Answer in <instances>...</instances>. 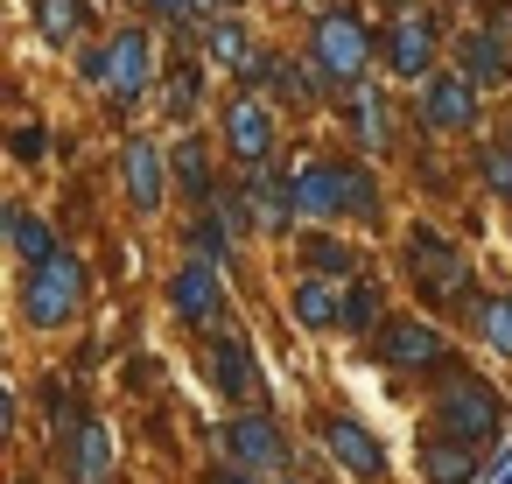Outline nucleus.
<instances>
[{
    "mask_svg": "<svg viewBox=\"0 0 512 484\" xmlns=\"http://www.w3.org/2000/svg\"><path fill=\"white\" fill-rule=\"evenodd\" d=\"M463 71H470L477 85H505V78H512V57H505L498 36L484 29V36H463Z\"/></svg>",
    "mask_w": 512,
    "mask_h": 484,
    "instance_id": "obj_18",
    "label": "nucleus"
},
{
    "mask_svg": "<svg viewBox=\"0 0 512 484\" xmlns=\"http://www.w3.org/2000/svg\"><path fill=\"white\" fill-rule=\"evenodd\" d=\"M148 15H169V22H183V15H197V0H141Z\"/></svg>",
    "mask_w": 512,
    "mask_h": 484,
    "instance_id": "obj_32",
    "label": "nucleus"
},
{
    "mask_svg": "<svg viewBox=\"0 0 512 484\" xmlns=\"http://www.w3.org/2000/svg\"><path fill=\"white\" fill-rule=\"evenodd\" d=\"M169 302H176V316H183V323H218V309H225V281H218V267H211V260L176 267Z\"/></svg>",
    "mask_w": 512,
    "mask_h": 484,
    "instance_id": "obj_9",
    "label": "nucleus"
},
{
    "mask_svg": "<svg viewBox=\"0 0 512 484\" xmlns=\"http://www.w3.org/2000/svg\"><path fill=\"white\" fill-rule=\"evenodd\" d=\"M379 8H386V15H414V0H379Z\"/></svg>",
    "mask_w": 512,
    "mask_h": 484,
    "instance_id": "obj_35",
    "label": "nucleus"
},
{
    "mask_svg": "<svg viewBox=\"0 0 512 484\" xmlns=\"http://www.w3.org/2000/svg\"><path fill=\"white\" fill-rule=\"evenodd\" d=\"M386 64H393V78H428V64H435V22L428 15H400L393 36H386Z\"/></svg>",
    "mask_w": 512,
    "mask_h": 484,
    "instance_id": "obj_11",
    "label": "nucleus"
},
{
    "mask_svg": "<svg viewBox=\"0 0 512 484\" xmlns=\"http://www.w3.org/2000/svg\"><path fill=\"white\" fill-rule=\"evenodd\" d=\"M64 470H71V484H106L113 477V428L106 421H85L64 442Z\"/></svg>",
    "mask_w": 512,
    "mask_h": 484,
    "instance_id": "obj_13",
    "label": "nucleus"
},
{
    "mask_svg": "<svg viewBox=\"0 0 512 484\" xmlns=\"http://www.w3.org/2000/svg\"><path fill=\"white\" fill-rule=\"evenodd\" d=\"M484 183H491L498 197H512V141H491V148H484Z\"/></svg>",
    "mask_w": 512,
    "mask_h": 484,
    "instance_id": "obj_29",
    "label": "nucleus"
},
{
    "mask_svg": "<svg viewBox=\"0 0 512 484\" xmlns=\"http://www.w3.org/2000/svg\"><path fill=\"white\" fill-rule=\"evenodd\" d=\"M162 106H169V113H190V106H197V71H190V64H176V71L162 78Z\"/></svg>",
    "mask_w": 512,
    "mask_h": 484,
    "instance_id": "obj_28",
    "label": "nucleus"
},
{
    "mask_svg": "<svg viewBox=\"0 0 512 484\" xmlns=\"http://www.w3.org/2000/svg\"><path fill=\"white\" fill-rule=\"evenodd\" d=\"M148 71H155L148 36H141V29H120V36L106 43V99H113V106H134V99L148 92Z\"/></svg>",
    "mask_w": 512,
    "mask_h": 484,
    "instance_id": "obj_6",
    "label": "nucleus"
},
{
    "mask_svg": "<svg viewBox=\"0 0 512 484\" xmlns=\"http://www.w3.org/2000/svg\"><path fill=\"white\" fill-rule=\"evenodd\" d=\"M225 8H239V0H225Z\"/></svg>",
    "mask_w": 512,
    "mask_h": 484,
    "instance_id": "obj_37",
    "label": "nucleus"
},
{
    "mask_svg": "<svg viewBox=\"0 0 512 484\" xmlns=\"http://www.w3.org/2000/svg\"><path fill=\"white\" fill-rule=\"evenodd\" d=\"M78 302H85V267H78L71 253H57V260H43V267H29L22 316H29L36 330H57V323H71V316H78Z\"/></svg>",
    "mask_w": 512,
    "mask_h": 484,
    "instance_id": "obj_2",
    "label": "nucleus"
},
{
    "mask_svg": "<svg viewBox=\"0 0 512 484\" xmlns=\"http://www.w3.org/2000/svg\"><path fill=\"white\" fill-rule=\"evenodd\" d=\"M225 141H232V155H239L246 169H267V155H274V120H267V106H260L253 92L225 106Z\"/></svg>",
    "mask_w": 512,
    "mask_h": 484,
    "instance_id": "obj_8",
    "label": "nucleus"
},
{
    "mask_svg": "<svg viewBox=\"0 0 512 484\" xmlns=\"http://www.w3.org/2000/svg\"><path fill=\"white\" fill-rule=\"evenodd\" d=\"M8 239H15V253L29 260V267H43V260H57V232L36 218V211H8Z\"/></svg>",
    "mask_w": 512,
    "mask_h": 484,
    "instance_id": "obj_19",
    "label": "nucleus"
},
{
    "mask_svg": "<svg viewBox=\"0 0 512 484\" xmlns=\"http://www.w3.org/2000/svg\"><path fill=\"white\" fill-rule=\"evenodd\" d=\"M295 323H309V330L344 323V295H337L330 281H302V288H295Z\"/></svg>",
    "mask_w": 512,
    "mask_h": 484,
    "instance_id": "obj_20",
    "label": "nucleus"
},
{
    "mask_svg": "<svg viewBox=\"0 0 512 484\" xmlns=\"http://www.w3.org/2000/svg\"><path fill=\"white\" fill-rule=\"evenodd\" d=\"M421 120H428L435 134H463V127L477 120L470 78H435V85H428V99H421Z\"/></svg>",
    "mask_w": 512,
    "mask_h": 484,
    "instance_id": "obj_14",
    "label": "nucleus"
},
{
    "mask_svg": "<svg viewBox=\"0 0 512 484\" xmlns=\"http://www.w3.org/2000/svg\"><path fill=\"white\" fill-rule=\"evenodd\" d=\"M372 351H379L393 372H428V365H449V344H442L428 323H386Z\"/></svg>",
    "mask_w": 512,
    "mask_h": 484,
    "instance_id": "obj_7",
    "label": "nucleus"
},
{
    "mask_svg": "<svg viewBox=\"0 0 512 484\" xmlns=\"http://www.w3.org/2000/svg\"><path fill=\"white\" fill-rule=\"evenodd\" d=\"M43 148H50V134H43V127H22V134H15V155H22V162H36Z\"/></svg>",
    "mask_w": 512,
    "mask_h": 484,
    "instance_id": "obj_31",
    "label": "nucleus"
},
{
    "mask_svg": "<svg viewBox=\"0 0 512 484\" xmlns=\"http://www.w3.org/2000/svg\"><path fill=\"white\" fill-rule=\"evenodd\" d=\"M491 36H498V43H512V8H491Z\"/></svg>",
    "mask_w": 512,
    "mask_h": 484,
    "instance_id": "obj_33",
    "label": "nucleus"
},
{
    "mask_svg": "<svg viewBox=\"0 0 512 484\" xmlns=\"http://www.w3.org/2000/svg\"><path fill=\"white\" fill-rule=\"evenodd\" d=\"M421 470H428V484H463L477 470V449L470 442H428L421 449Z\"/></svg>",
    "mask_w": 512,
    "mask_h": 484,
    "instance_id": "obj_21",
    "label": "nucleus"
},
{
    "mask_svg": "<svg viewBox=\"0 0 512 484\" xmlns=\"http://www.w3.org/2000/svg\"><path fill=\"white\" fill-rule=\"evenodd\" d=\"M204 372H211V386H218L225 400H246V393L260 386V372H253V358H246V344H239L232 330L204 344Z\"/></svg>",
    "mask_w": 512,
    "mask_h": 484,
    "instance_id": "obj_12",
    "label": "nucleus"
},
{
    "mask_svg": "<svg viewBox=\"0 0 512 484\" xmlns=\"http://www.w3.org/2000/svg\"><path fill=\"white\" fill-rule=\"evenodd\" d=\"M197 8H225V0H197Z\"/></svg>",
    "mask_w": 512,
    "mask_h": 484,
    "instance_id": "obj_36",
    "label": "nucleus"
},
{
    "mask_svg": "<svg viewBox=\"0 0 512 484\" xmlns=\"http://www.w3.org/2000/svg\"><path fill=\"white\" fill-rule=\"evenodd\" d=\"M225 456H232V470H281L288 435L267 414H239V421H225Z\"/></svg>",
    "mask_w": 512,
    "mask_h": 484,
    "instance_id": "obj_5",
    "label": "nucleus"
},
{
    "mask_svg": "<svg viewBox=\"0 0 512 484\" xmlns=\"http://www.w3.org/2000/svg\"><path fill=\"white\" fill-rule=\"evenodd\" d=\"M358 120H365V141H386V99L379 92H358Z\"/></svg>",
    "mask_w": 512,
    "mask_h": 484,
    "instance_id": "obj_30",
    "label": "nucleus"
},
{
    "mask_svg": "<svg viewBox=\"0 0 512 484\" xmlns=\"http://www.w3.org/2000/svg\"><path fill=\"white\" fill-rule=\"evenodd\" d=\"M295 197H302V218H316V225H330L337 211H351V218H379V190H372V176H365V169H344V162H309V169L295 176Z\"/></svg>",
    "mask_w": 512,
    "mask_h": 484,
    "instance_id": "obj_1",
    "label": "nucleus"
},
{
    "mask_svg": "<svg viewBox=\"0 0 512 484\" xmlns=\"http://www.w3.org/2000/svg\"><path fill=\"white\" fill-rule=\"evenodd\" d=\"M36 29H43L50 43H71V36L85 29V0H36Z\"/></svg>",
    "mask_w": 512,
    "mask_h": 484,
    "instance_id": "obj_22",
    "label": "nucleus"
},
{
    "mask_svg": "<svg viewBox=\"0 0 512 484\" xmlns=\"http://www.w3.org/2000/svg\"><path fill=\"white\" fill-rule=\"evenodd\" d=\"M176 176H183V190H190V197H211V155H204L197 141H183V148H176Z\"/></svg>",
    "mask_w": 512,
    "mask_h": 484,
    "instance_id": "obj_24",
    "label": "nucleus"
},
{
    "mask_svg": "<svg viewBox=\"0 0 512 484\" xmlns=\"http://www.w3.org/2000/svg\"><path fill=\"white\" fill-rule=\"evenodd\" d=\"M204 43H211V57H218V64H225V71H253V50H246V43H253V36H246V29H239V22H218V29H211V36H204Z\"/></svg>",
    "mask_w": 512,
    "mask_h": 484,
    "instance_id": "obj_23",
    "label": "nucleus"
},
{
    "mask_svg": "<svg viewBox=\"0 0 512 484\" xmlns=\"http://www.w3.org/2000/svg\"><path fill=\"white\" fill-rule=\"evenodd\" d=\"M365 57H372V43H365V29H358V15H323L316 22V78L323 85H358V71H365Z\"/></svg>",
    "mask_w": 512,
    "mask_h": 484,
    "instance_id": "obj_4",
    "label": "nucleus"
},
{
    "mask_svg": "<svg viewBox=\"0 0 512 484\" xmlns=\"http://www.w3.org/2000/svg\"><path fill=\"white\" fill-rule=\"evenodd\" d=\"M127 197H134V211L162 204V148H148V141L127 148Z\"/></svg>",
    "mask_w": 512,
    "mask_h": 484,
    "instance_id": "obj_17",
    "label": "nucleus"
},
{
    "mask_svg": "<svg viewBox=\"0 0 512 484\" xmlns=\"http://www.w3.org/2000/svg\"><path fill=\"white\" fill-rule=\"evenodd\" d=\"M372 323H379V295H372L365 281L344 288V323H337V330H372Z\"/></svg>",
    "mask_w": 512,
    "mask_h": 484,
    "instance_id": "obj_27",
    "label": "nucleus"
},
{
    "mask_svg": "<svg viewBox=\"0 0 512 484\" xmlns=\"http://www.w3.org/2000/svg\"><path fill=\"white\" fill-rule=\"evenodd\" d=\"M477 330H484V344H491V351H505V358H512V302H477Z\"/></svg>",
    "mask_w": 512,
    "mask_h": 484,
    "instance_id": "obj_26",
    "label": "nucleus"
},
{
    "mask_svg": "<svg viewBox=\"0 0 512 484\" xmlns=\"http://www.w3.org/2000/svg\"><path fill=\"white\" fill-rule=\"evenodd\" d=\"M498 421H505V407H498V393H491L484 379L456 372V379L442 386V435H449V442H470V449H484V442L498 435Z\"/></svg>",
    "mask_w": 512,
    "mask_h": 484,
    "instance_id": "obj_3",
    "label": "nucleus"
},
{
    "mask_svg": "<svg viewBox=\"0 0 512 484\" xmlns=\"http://www.w3.org/2000/svg\"><path fill=\"white\" fill-rule=\"evenodd\" d=\"M302 260H309V274H316V281H330V274L344 281V274H351V253H344L337 239H309V246H302Z\"/></svg>",
    "mask_w": 512,
    "mask_h": 484,
    "instance_id": "obj_25",
    "label": "nucleus"
},
{
    "mask_svg": "<svg viewBox=\"0 0 512 484\" xmlns=\"http://www.w3.org/2000/svg\"><path fill=\"white\" fill-rule=\"evenodd\" d=\"M246 211H253V225L281 232V225L302 211V197H295V183H288V176H274V169H253V183H246Z\"/></svg>",
    "mask_w": 512,
    "mask_h": 484,
    "instance_id": "obj_15",
    "label": "nucleus"
},
{
    "mask_svg": "<svg viewBox=\"0 0 512 484\" xmlns=\"http://www.w3.org/2000/svg\"><path fill=\"white\" fill-rule=\"evenodd\" d=\"M218 484H253V470H218Z\"/></svg>",
    "mask_w": 512,
    "mask_h": 484,
    "instance_id": "obj_34",
    "label": "nucleus"
},
{
    "mask_svg": "<svg viewBox=\"0 0 512 484\" xmlns=\"http://www.w3.org/2000/svg\"><path fill=\"white\" fill-rule=\"evenodd\" d=\"M407 260H414V274H421V288L442 302V295H463L470 288V267L435 239V232H414V246H407Z\"/></svg>",
    "mask_w": 512,
    "mask_h": 484,
    "instance_id": "obj_10",
    "label": "nucleus"
},
{
    "mask_svg": "<svg viewBox=\"0 0 512 484\" xmlns=\"http://www.w3.org/2000/svg\"><path fill=\"white\" fill-rule=\"evenodd\" d=\"M323 442H330V456H337L351 477H379V470H386V449H379L372 428H358V421H330Z\"/></svg>",
    "mask_w": 512,
    "mask_h": 484,
    "instance_id": "obj_16",
    "label": "nucleus"
}]
</instances>
